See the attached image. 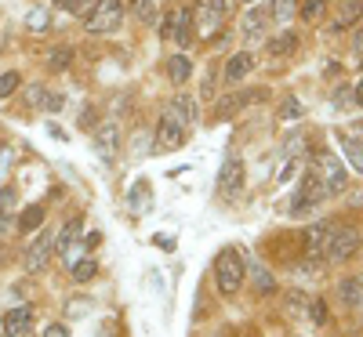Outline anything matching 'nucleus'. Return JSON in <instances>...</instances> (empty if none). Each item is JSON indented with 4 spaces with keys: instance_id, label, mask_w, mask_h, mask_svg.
I'll use <instances>...</instances> for the list:
<instances>
[{
    "instance_id": "40",
    "label": "nucleus",
    "mask_w": 363,
    "mask_h": 337,
    "mask_svg": "<svg viewBox=\"0 0 363 337\" xmlns=\"http://www.w3.org/2000/svg\"><path fill=\"white\" fill-rule=\"evenodd\" d=\"M99 239H102L99 232H87V236H84V247H87V251H91V247H99Z\"/></svg>"
},
{
    "instance_id": "15",
    "label": "nucleus",
    "mask_w": 363,
    "mask_h": 337,
    "mask_svg": "<svg viewBox=\"0 0 363 337\" xmlns=\"http://www.w3.org/2000/svg\"><path fill=\"white\" fill-rule=\"evenodd\" d=\"M255 69V55L251 51H236L229 55V66H225V84H240L247 73Z\"/></svg>"
},
{
    "instance_id": "39",
    "label": "nucleus",
    "mask_w": 363,
    "mask_h": 337,
    "mask_svg": "<svg viewBox=\"0 0 363 337\" xmlns=\"http://www.w3.org/2000/svg\"><path fill=\"white\" fill-rule=\"evenodd\" d=\"M44 337H69V330L62 323H51V326H44Z\"/></svg>"
},
{
    "instance_id": "14",
    "label": "nucleus",
    "mask_w": 363,
    "mask_h": 337,
    "mask_svg": "<svg viewBox=\"0 0 363 337\" xmlns=\"http://www.w3.org/2000/svg\"><path fill=\"white\" fill-rule=\"evenodd\" d=\"M182 127H193L196 120H200V109H196V98H189V95H174L171 98V109H167Z\"/></svg>"
},
{
    "instance_id": "26",
    "label": "nucleus",
    "mask_w": 363,
    "mask_h": 337,
    "mask_svg": "<svg viewBox=\"0 0 363 337\" xmlns=\"http://www.w3.org/2000/svg\"><path fill=\"white\" fill-rule=\"evenodd\" d=\"M73 283H91V280H95V272H99V261H91V258H80L73 268Z\"/></svg>"
},
{
    "instance_id": "8",
    "label": "nucleus",
    "mask_w": 363,
    "mask_h": 337,
    "mask_svg": "<svg viewBox=\"0 0 363 337\" xmlns=\"http://www.w3.org/2000/svg\"><path fill=\"white\" fill-rule=\"evenodd\" d=\"M157 152H178L182 145H186V127L178 124V120L167 113L164 120H160V127H157Z\"/></svg>"
},
{
    "instance_id": "17",
    "label": "nucleus",
    "mask_w": 363,
    "mask_h": 337,
    "mask_svg": "<svg viewBox=\"0 0 363 337\" xmlns=\"http://www.w3.org/2000/svg\"><path fill=\"white\" fill-rule=\"evenodd\" d=\"M265 22H269V15H265L262 8H251V11L244 15V22H240V33H244L247 40H258V37L265 33Z\"/></svg>"
},
{
    "instance_id": "4",
    "label": "nucleus",
    "mask_w": 363,
    "mask_h": 337,
    "mask_svg": "<svg viewBox=\"0 0 363 337\" xmlns=\"http://www.w3.org/2000/svg\"><path fill=\"white\" fill-rule=\"evenodd\" d=\"M316 174H320V181H323L327 196H330V193H342V189L349 185L345 164L335 156V152H320V156H316Z\"/></svg>"
},
{
    "instance_id": "2",
    "label": "nucleus",
    "mask_w": 363,
    "mask_h": 337,
    "mask_svg": "<svg viewBox=\"0 0 363 337\" xmlns=\"http://www.w3.org/2000/svg\"><path fill=\"white\" fill-rule=\"evenodd\" d=\"M229 11H233V0H196L193 29H200V37H215Z\"/></svg>"
},
{
    "instance_id": "23",
    "label": "nucleus",
    "mask_w": 363,
    "mask_h": 337,
    "mask_svg": "<svg viewBox=\"0 0 363 337\" xmlns=\"http://www.w3.org/2000/svg\"><path fill=\"white\" fill-rule=\"evenodd\" d=\"M327 15V0H298V18L301 22H320Z\"/></svg>"
},
{
    "instance_id": "19",
    "label": "nucleus",
    "mask_w": 363,
    "mask_h": 337,
    "mask_svg": "<svg viewBox=\"0 0 363 337\" xmlns=\"http://www.w3.org/2000/svg\"><path fill=\"white\" fill-rule=\"evenodd\" d=\"M116 149H120V127H116V124H106V127L99 131V156H102V160H113Z\"/></svg>"
},
{
    "instance_id": "13",
    "label": "nucleus",
    "mask_w": 363,
    "mask_h": 337,
    "mask_svg": "<svg viewBox=\"0 0 363 337\" xmlns=\"http://www.w3.org/2000/svg\"><path fill=\"white\" fill-rule=\"evenodd\" d=\"M356 22H363V0H342L330 29H335V33H345V29H352Z\"/></svg>"
},
{
    "instance_id": "29",
    "label": "nucleus",
    "mask_w": 363,
    "mask_h": 337,
    "mask_svg": "<svg viewBox=\"0 0 363 337\" xmlns=\"http://www.w3.org/2000/svg\"><path fill=\"white\" fill-rule=\"evenodd\" d=\"M131 15L138 22H145V25H153L157 22V4L153 0H131Z\"/></svg>"
},
{
    "instance_id": "1",
    "label": "nucleus",
    "mask_w": 363,
    "mask_h": 337,
    "mask_svg": "<svg viewBox=\"0 0 363 337\" xmlns=\"http://www.w3.org/2000/svg\"><path fill=\"white\" fill-rule=\"evenodd\" d=\"M124 22V0H95V8L84 15V29L91 37H109Z\"/></svg>"
},
{
    "instance_id": "38",
    "label": "nucleus",
    "mask_w": 363,
    "mask_h": 337,
    "mask_svg": "<svg viewBox=\"0 0 363 337\" xmlns=\"http://www.w3.org/2000/svg\"><path fill=\"white\" fill-rule=\"evenodd\" d=\"M306 304H309L306 290H294V294H291V301H287V309H291V316H298V312H306Z\"/></svg>"
},
{
    "instance_id": "34",
    "label": "nucleus",
    "mask_w": 363,
    "mask_h": 337,
    "mask_svg": "<svg viewBox=\"0 0 363 337\" xmlns=\"http://www.w3.org/2000/svg\"><path fill=\"white\" fill-rule=\"evenodd\" d=\"M22 87V76L11 69V73H0V98H11L15 91Z\"/></svg>"
},
{
    "instance_id": "9",
    "label": "nucleus",
    "mask_w": 363,
    "mask_h": 337,
    "mask_svg": "<svg viewBox=\"0 0 363 337\" xmlns=\"http://www.w3.org/2000/svg\"><path fill=\"white\" fill-rule=\"evenodd\" d=\"M218 196L222 200H233L240 189H244V160H225V167L218 171Z\"/></svg>"
},
{
    "instance_id": "28",
    "label": "nucleus",
    "mask_w": 363,
    "mask_h": 337,
    "mask_svg": "<svg viewBox=\"0 0 363 337\" xmlns=\"http://www.w3.org/2000/svg\"><path fill=\"white\" fill-rule=\"evenodd\" d=\"M73 58H77V55H73V47H55V51L48 55V66H51L55 73H62V69H69V66H73Z\"/></svg>"
},
{
    "instance_id": "37",
    "label": "nucleus",
    "mask_w": 363,
    "mask_h": 337,
    "mask_svg": "<svg viewBox=\"0 0 363 337\" xmlns=\"http://www.w3.org/2000/svg\"><path fill=\"white\" fill-rule=\"evenodd\" d=\"M301 113H306V109H301L298 98H284V105H280V116H284V120H298Z\"/></svg>"
},
{
    "instance_id": "22",
    "label": "nucleus",
    "mask_w": 363,
    "mask_h": 337,
    "mask_svg": "<svg viewBox=\"0 0 363 337\" xmlns=\"http://www.w3.org/2000/svg\"><path fill=\"white\" fill-rule=\"evenodd\" d=\"M327 243H330V225H313L309 232H306V247H309V254H320V251H327Z\"/></svg>"
},
{
    "instance_id": "12",
    "label": "nucleus",
    "mask_w": 363,
    "mask_h": 337,
    "mask_svg": "<svg viewBox=\"0 0 363 337\" xmlns=\"http://www.w3.org/2000/svg\"><path fill=\"white\" fill-rule=\"evenodd\" d=\"M29 326H33V309H29V304H18V309L4 312V319H0V330L11 333V337H22Z\"/></svg>"
},
{
    "instance_id": "18",
    "label": "nucleus",
    "mask_w": 363,
    "mask_h": 337,
    "mask_svg": "<svg viewBox=\"0 0 363 337\" xmlns=\"http://www.w3.org/2000/svg\"><path fill=\"white\" fill-rule=\"evenodd\" d=\"M29 102H33L37 109H48V113H58V109H62V95H51L44 84H33V87H29Z\"/></svg>"
},
{
    "instance_id": "43",
    "label": "nucleus",
    "mask_w": 363,
    "mask_h": 337,
    "mask_svg": "<svg viewBox=\"0 0 363 337\" xmlns=\"http://www.w3.org/2000/svg\"><path fill=\"white\" fill-rule=\"evenodd\" d=\"M244 4H251V0H244Z\"/></svg>"
},
{
    "instance_id": "36",
    "label": "nucleus",
    "mask_w": 363,
    "mask_h": 337,
    "mask_svg": "<svg viewBox=\"0 0 363 337\" xmlns=\"http://www.w3.org/2000/svg\"><path fill=\"white\" fill-rule=\"evenodd\" d=\"M255 283H258V294H272V290H277V283H272V275L265 268H255Z\"/></svg>"
},
{
    "instance_id": "11",
    "label": "nucleus",
    "mask_w": 363,
    "mask_h": 337,
    "mask_svg": "<svg viewBox=\"0 0 363 337\" xmlns=\"http://www.w3.org/2000/svg\"><path fill=\"white\" fill-rule=\"evenodd\" d=\"M51 254H55V232H44V236L33 239V247L26 251V268L29 272H40L51 261Z\"/></svg>"
},
{
    "instance_id": "21",
    "label": "nucleus",
    "mask_w": 363,
    "mask_h": 337,
    "mask_svg": "<svg viewBox=\"0 0 363 337\" xmlns=\"http://www.w3.org/2000/svg\"><path fill=\"white\" fill-rule=\"evenodd\" d=\"M44 218H48L44 203H33V207H26V210H22V218H18V229H22V232H37V229L44 225Z\"/></svg>"
},
{
    "instance_id": "35",
    "label": "nucleus",
    "mask_w": 363,
    "mask_h": 337,
    "mask_svg": "<svg viewBox=\"0 0 363 337\" xmlns=\"http://www.w3.org/2000/svg\"><path fill=\"white\" fill-rule=\"evenodd\" d=\"M269 18H277V22H287V15H291V0H269V11H265Z\"/></svg>"
},
{
    "instance_id": "16",
    "label": "nucleus",
    "mask_w": 363,
    "mask_h": 337,
    "mask_svg": "<svg viewBox=\"0 0 363 337\" xmlns=\"http://www.w3.org/2000/svg\"><path fill=\"white\" fill-rule=\"evenodd\" d=\"M338 297L349 304V309H363V275H349V280H342Z\"/></svg>"
},
{
    "instance_id": "25",
    "label": "nucleus",
    "mask_w": 363,
    "mask_h": 337,
    "mask_svg": "<svg viewBox=\"0 0 363 337\" xmlns=\"http://www.w3.org/2000/svg\"><path fill=\"white\" fill-rule=\"evenodd\" d=\"M345 156H349V164H352V171L356 174H363V142L356 138V135H345Z\"/></svg>"
},
{
    "instance_id": "7",
    "label": "nucleus",
    "mask_w": 363,
    "mask_h": 337,
    "mask_svg": "<svg viewBox=\"0 0 363 337\" xmlns=\"http://www.w3.org/2000/svg\"><path fill=\"white\" fill-rule=\"evenodd\" d=\"M359 251V232L356 229H342V232H330V243H327V261H349L352 254Z\"/></svg>"
},
{
    "instance_id": "41",
    "label": "nucleus",
    "mask_w": 363,
    "mask_h": 337,
    "mask_svg": "<svg viewBox=\"0 0 363 337\" xmlns=\"http://www.w3.org/2000/svg\"><path fill=\"white\" fill-rule=\"evenodd\" d=\"M352 98H356V105H363V80L356 84V91H352Z\"/></svg>"
},
{
    "instance_id": "20",
    "label": "nucleus",
    "mask_w": 363,
    "mask_h": 337,
    "mask_svg": "<svg viewBox=\"0 0 363 337\" xmlns=\"http://www.w3.org/2000/svg\"><path fill=\"white\" fill-rule=\"evenodd\" d=\"M294 47H298V37L291 33V29H284L280 37H272V40H269V55H272V58H291Z\"/></svg>"
},
{
    "instance_id": "5",
    "label": "nucleus",
    "mask_w": 363,
    "mask_h": 337,
    "mask_svg": "<svg viewBox=\"0 0 363 337\" xmlns=\"http://www.w3.org/2000/svg\"><path fill=\"white\" fill-rule=\"evenodd\" d=\"M323 200H327V189H323L320 174H316V171H306L301 193H298V200H294V207H291V218H301V214L313 210V207H316V203H323Z\"/></svg>"
},
{
    "instance_id": "33",
    "label": "nucleus",
    "mask_w": 363,
    "mask_h": 337,
    "mask_svg": "<svg viewBox=\"0 0 363 337\" xmlns=\"http://www.w3.org/2000/svg\"><path fill=\"white\" fill-rule=\"evenodd\" d=\"M15 203H18V193L11 185H4V189H0V222H4L8 214H15Z\"/></svg>"
},
{
    "instance_id": "24",
    "label": "nucleus",
    "mask_w": 363,
    "mask_h": 337,
    "mask_svg": "<svg viewBox=\"0 0 363 337\" xmlns=\"http://www.w3.org/2000/svg\"><path fill=\"white\" fill-rule=\"evenodd\" d=\"M189 73H193L189 55H174L171 62H167V76H171L174 84H186V80H189Z\"/></svg>"
},
{
    "instance_id": "10",
    "label": "nucleus",
    "mask_w": 363,
    "mask_h": 337,
    "mask_svg": "<svg viewBox=\"0 0 363 337\" xmlns=\"http://www.w3.org/2000/svg\"><path fill=\"white\" fill-rule=\"evenodd\" d=\"M258 98H262V91H233V95L215 102V120H233L247 102H258Z\"/></svg>"
},
{
    "instance_id": "27",
    "label": "nucleus",
    "mask_w": 363,
    "mask_h": 337,
    "mask_svg": "<svg viewBox=\"0 0 363 337\" xmlns=\"http://www.w3.org/2000/svg\"><path fill=\"white\" fill-rule=\"evenodd\" d=\"M48 22H51V15H48V8H44V4H37L33 11L26 15V29H29V33H44Z\"/></svg>"
},
{
    "instance_id": "3",
    "label": "nucleus",
    "mask_w": 363,
    "mask_h": 337,
    "mask_svg": "<svg viewBox=\"0 0 363 337\" xmlns=\"http://www.w3.org/2000/svg\"><path fill=\"white\" fill-rule=\"evenodd\" d=\"M215 283H218L222 294H236L240 283H244V261H240V254L233 247H225L215 258Z\"/></svg>"
},
{
    "instance_id": "42",
    "label": "nucleus",
    "mask_w": 363,
    "mask_h": 337,
    "mask_svg": "<svg viewBox=\"0 0 363 337\" xmlns=\"http://www.w3.org/2000/svg\"><path fill=\"white\" fill-rule=\"evenodd\" d=\"M356 55H359V58H363V33H359V37H356Z\"/></svg>"
},
{
    "instance_id": "31",
    "label": "nucleus",
    "mask_w": 363,
    "mask_h": 337,
    "mask_svg": "<svg viewBox=\"0 0 363 337\" xmlns=\"http://www.w3.org/2000/svg\"><path fill=\"white\" fill-rule=\"evenodd\" d=\"M306 316H309L316 326H323V323H327V301H323V297H309V304H306Z\"/></svg>"
},
{
    "instance_id": "32",
    "label": "nucleus",
    "mask_w": 363,
    "mask_h": 337,
    "mask_svg": "<svg viewBox=\"0 0 363 337\" xmlns=\"http://www.w3.org/2000/svg\"><path fill=\"white\" fill-rule=\"evenodd\" d=\"M55 8H62L66 15H87L95 8V0H55Z\"/></svg>"
},
{
    "instance_id": "6",
    "label": "nucleus",
    "mask_w": 363,
    "mask_h": 337,
    "mask_svg": "<svg viewBox=\"0 0 363 337\" xmlns=\"http://www.w3.org/2000/svg\"><path fill=\"white\" fill-rule=\"evenodd\" d=\"M160 37H171L178 47H189V40H193V15H189L186 8L171 11V15L160 22Z\"/></svg>"
},
{
    "instance_id": "30",
    "label": "nucleus",
    "mask_w": 363,
    "mask_h": 337,
    "mask_svg": "<svg viewBox=\"0 0 363 337\" xmlns=\"http://www.w3.org/2000/svg\"><path fill=\"white\" fill-rule=\"evenodd\" d=\"M77 239H80V222L73 218V222H66V225H62V232L55 236V247H58V251H66L69 243H77Z\"/></svg>"
}]
</instances>
